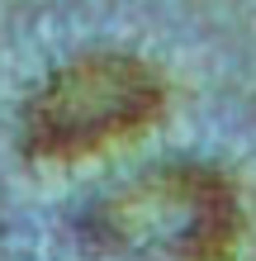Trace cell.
<instances>
[{"mask_svg":"<svg viewBox=\"0 0 256 261\" xmlns=\"http://www.w3.org/2000/svg\"><path fill=\"white\" fill-rule=\"evenodd\" d=\"M161 110V76L128 53H86L52 71L24 105V138L34 152L62 157L104 138L133 133Z\"/></svg>","mask_w":256,"mask_h":261,"instance_id":"1","label":"cell"}]
</instances>
